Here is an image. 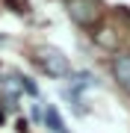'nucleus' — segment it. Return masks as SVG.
Wrapping results in <instances>:
<instances>
[{
    "mask_svg": "<svg viewBox=\"0 0 130 133\" xmlns=\"http://www.w3.org/2000/svg\"><path fill=\"white\" fill-rule=\"evenodd\" d=\"M68 12H71V18L80 27H92L101 18V9H98L95 0H68Z\"/></svg>",
    "mask_w": 130,
    "mask_h": 133,
    "instance_id": "2",
    "label": "nucleus"
},
{
    "mask_svg": "<svg viewBox=\"0 0 130 133\" xmlns=\"http://www.w3.org/2000/svg\"><path fill=\"white\" fill-rule=\"evenodd\" d=\"M44 124L53 130V133H68V127H65V121H62V115L56 112V107H50L47 112H44Z\"/></svg>",
    "mask_w": 130,
    "mask_h": 133,
    "instance_id": "4",
    "label": "nucleus"
},
{
    "mask_svg": "<svg viewBox=\"0 0 130 133\" xmlns=\"http://www.w3.org/2000/svg\"><path fill=\"white\" fill-rule=\"evenodd\" d=\"M33 62H36L47 77H56V80H62V77L71 74V62H68V56H65L59 48H50V44L36 48V50H33Z\"/></svg>",
    "mask_w": 130,
    "mask_h": 133,
    "instance_id": "1",
    "label": "nucleus"
},
{
    "mask_svg": "<svg viewBox=\"0 0 130 133\" xmlns=\"http://www.w3.org/2000/svg\"><path fill=\"white\" fill-rule=\"evenodd\" d=\"M112 77L118 80L121 89L130 92V53H118V56L112 59Z\"/></svg>",
    "mask_w": 130,
    "mask_h": 133,
    "instance_id": "3",
    "label": "nucleus"
}]
</instances>
